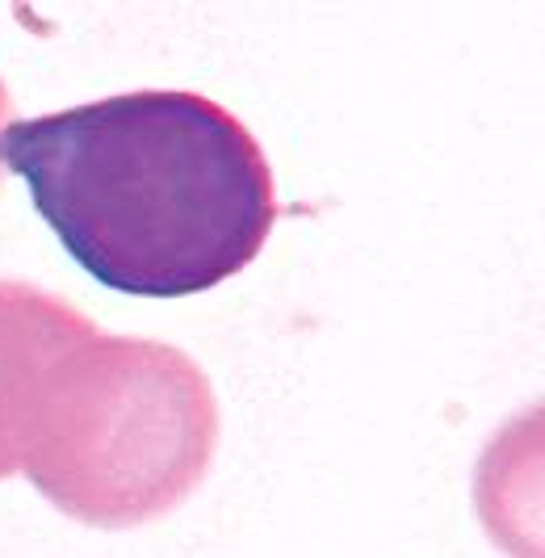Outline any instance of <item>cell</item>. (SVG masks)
<instances>
[{"label":"cell","instance_id":"obj_2","mask_svg":"<svg viewBox=\"0 0 545 558\" xmlns=\"http://www.w3.org/2000/svg\"><path fill=\"white\" fill-rule=\"evenodd\" d=\"M218 433L215 387L185 349L97 328L55 365L22 475L81 525L135 530L202 487Z\"/></svg>","mask_w":545,"mask_h":558},{"label":"cell","instance_id":"obj_1","mask_svg":"<svg viewBox=\"0 0 545 558\" xmlns=\"http://www.w3.org/2000/svg\"><path fill=\"white\" fill-rule=\"evenodd\" d=\"M0 160L84 274L135 299H190L244 274L281 215L265 147L190 88L13 122Z\"/></svg>","mask_w":545,"mask_h":558},{"label":"cell","instance_id":"obj_4","mask_svg":"<svg viewBox=\"0 0 545 558\" xmlns=\"http://www.w3.org/2000/svg\"><path fill=\"white\" fill-rule=\"evenodd\" d=\"M9 110H13V101H9V88L0 81V131H4V122H9Z\"/></svg>","mask_w":545,"mask_h":558},{"label":"cell","instance_id":"obj_3","mask_svg":"<svg viewBox=\"0 0 545 558\" xmlns=\"http://www.w3.org/2000/svg\"><path fill=\"white\" fill-rule=\"evenodd\" d=\"M97 332L68 299L34 281L0 278V483L22 475L29 428L59 357Z\"/></svg>","mask_w":545,"mask_h":558}]
</instances>
